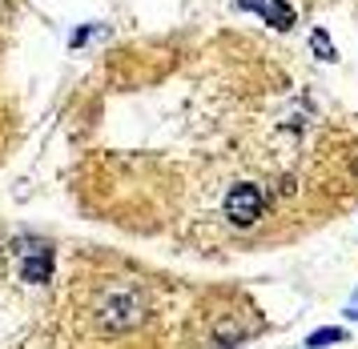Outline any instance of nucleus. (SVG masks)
<instances>
[{
	"label": "nucleus",
	"mask_w": 358,
	"mask_h": 349,
	"mask_svg": "<svg viewBox=\"0 0 358 349\" xmlns=\"http://www.w3.org/2000/svg\"><path fill=\"white\" fill-rule=\"evenodd\" d=\"M145 313H149L145 293L133 289V285L105 289L97 309H93V318H97V325L105 329V334H121V329H129V325H137V321H145Z\"/></svg>",
	"instance_id": "1"
},
{
	"label": "nucleus",
	"mask_w": 358,
	"mask_h": 349,
	"mask_svg": "<svg viewBox=\"0 0 358 349\" xmlns=\"http://www.w3.org/2000/svg\"><path fill=\"white\" fill-rule=\"evenodd\" d=\"M258 213H262V189L258 185H234L226 197V217L234 225H254L258 221Z\"/></svg>",
	"instance_id": "2"
},
{
	"label": "nucleus",
	"mask_w": 358,
	"mask_h": 349,
	"mask_svg": "<svg viewBox=\"0 0 358 349\" xmlns=\"http://www.w3.org/2000/svg\"><path fill=\"white\" fill-rule=\"evenodd\" d=\"M20 269H24L29 281L45 285V281L52 277V249L45 245V241H29V245H24V257H20Z\"/></svg>",
	"instance_id": "3"
},
{
	"label": "nucleus",
	"mask_w": 358,
	"mask_h": 349,
	"mask_svg": "<svg viewBox=\"0 0 358 349\" xmlns=\"http://www.w3.org/2000/svg\"><path fill=\"white\" fill-rule=\"evenodd\" d=\"M242 8H254V13H262L274 29H290L294 24V13L286 8V4H278V0H238Z\"/></svg>",
	"instance_id": "4"
},
{
	"label": "nucleus",
	"mask_w": 358,
	"mask_h": 349,
	"mask_svg": "<svg viewBox=\"0 0 358 349\" xmlns=\"http://www.w3.org/2000/svg\"><path fill=\"white\" fill-rule=\"evenodd\" d=\"M342 337H346L342 329H318V334H310V337H306V346H310V349H318V346H334V341H342Z\"/></svg>",
	"instance_id": "5"
},
{
	"label": "nucleus",
	"mask_w": 358,
	"mask_h": 349,
	"mask_svg": "<svg viewBox=\"0 0 358 349\" xmlns=\"http://www.w3.org/2000/svg\"><path fill=\"white\" fill-rule=\"evenodd\" d=\"M310 45H314V52H318V57L334 61V45H330V36H326V32H314V36H310Z\"/></svg>",
	"instance_id": "6"
},
{
	"label": "nucleus",
	"mask_w": 358,
	"mask_h": 349,
	"mask_svg": "<svg viewBox=\"0 0 358 349\" xmlns=\"http://www.w3.org/2000/svg\"><path fill=\"white\" fill-rule=\"evenodd\" d=\"M346 313H350V318H358V305H350V309H346Z\"/></svg>",
	"instance_id": "7"
}]
</instances>
